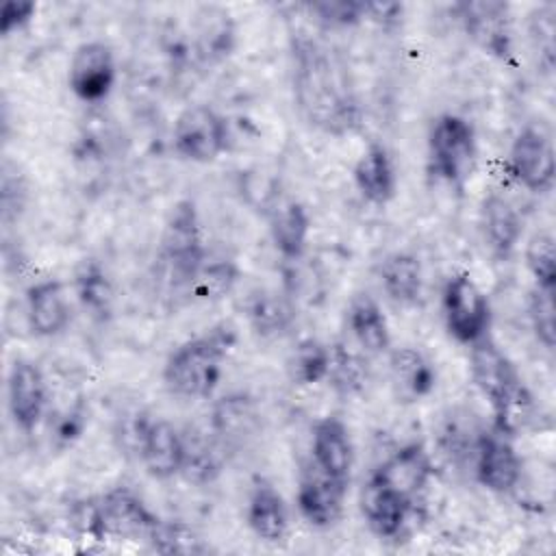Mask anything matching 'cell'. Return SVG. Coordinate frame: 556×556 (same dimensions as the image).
<instances>
[{
    "label": "cell",
    "instance_id": "8",
    "mask_svg": "<svg viewBox=\"0 0 556 556\" xmlns=\"http://www.w3.org/2000/svg\"><path fill=\"white\" fill-rule=\"evenodd\" d=\"M463 33L486 56L502 63L515 56V30L510 4L500 0H465L452 7Z\"/></svg>",
    "mask_w": 556,
    "mask_h": 556
},
{
    "label": "cell",
    "instance_id": "2",
    "mask_svg": "<svg viewBox=\"0 0 556 556\" xmlns=\"http://www.w3.org/2000/svg\"><path fill=\"white\" fill-rule=\"evenodd\" d=\"M469 376L489 402L491 428L515 439L536 415V402L513 358L486 334L469 345Z\"/></svg>",
    "mask_w": 556,
    "mask_h": 556
},
{
    "label": "cell",
    "instance_id": "36",
    "mask_svg": "<svg viewBox=\"0 0 556 556\" xmlns=\"http://www.w3.org/2000/svg\"><path fill=\"white\" fill-rule=\"evenodd\" d=\"M48 432H50V443L56 450H67L72 447L87 430L89 426V406L85 397H76L63 408L54 410L48 415Z\"/></svg>",
    "mask_w": 556,
    "mask_h": 556
},
{
    "label": "cell",
    "instance_id": "14",
    "mask_svg": "<svg viewBox=\"0 0 556 556\" xmlns=\"http://www.w3.org/2000/svg\"><path fill=\"white\" fill-rule=\"evenodd\" d=\"M515 439L489 428L480 430L471 456V471L480 486L491 493L508 495L521 480V456L513 443Z\"/></svg>",
    "mask_w": 556,
    "mask_h": 556
},
{
    "label": "cell",
    "instance_id": "4",
    "mask_svg": "<svg viewBox=\"0 0 556 556\" xmlns=\"http://www.w3.org/2000/svg\"><path fill=\"white\" fill-rule=\"evenodd\" d=\"M206 243L202 230V217L193 200H178L159 237L156 263L163 282L174 291H187L191 278L206 261Z\"/></svg>",
    "mask_w": 556,
    "mask_h": 556
},
{
    "label": "cell",
    "instance_id": "20",
    "mask_svg": "<svg viewBox=\"0 0 556 556\" xmlns=\"http://www.w3.org/2000/svg\"><path fill=\"white\" fill-rule=\"evenodd\" d=\"M26 321L33 334L52 339L67 330L72 321V302L67 289L59 278H43L33 282L24 295Z\"/></svg>",
    "mask_w": 556,
    "mask_h": 556
},
{
    "label": "cell",
    "instance_id": "17",
    "mask_svg": "<svg viewBox=\"0 0 556 556\" xmlns=\"http://www.w3.org/2000/svg\"><path fill=\"white\" fill-rule=\"evenodd\" d=\"M208 432L226 454L248 447L261 432V413L254 400L243 393L219 397L208 415Z\"/></svg>",
    "mask_w": 556,
    "mask_h": 556
},
{
    "label": "cell",
    "instance_id": "41",
    "mask_svg": "<svg viewBox=\"0 0 556 556\" xmlns=\"http://www.w3.org/2000/svg\"><path fill=\"white\" fill-rule=\"evenodd\" d=\"M37 15V4L33 0H9L0 13V33L2 37H11L22 33L33 24Z\"/></svg>",
    "mask_w": 556,
    "mask_h": 556
},
{
    "label": "cell",
    "instance_id": "32",
    "mask_svg": "<svg viewBox=\"0 0 556 556\" xmlns=\"http://www.w3.org/2000/svg\"><path fill=\"white\" fill-rule=\"evenodd\" d=\"M241 280V267L228 256H206L191 278L185 295L193 302H219L228 298Z\"/></svg>",
    "mask_w": 556,
    "mask_h": 556
},
{
    "label": "cell",
    "instance_id": "26",
    "mask_svg": "<svg viewBox=\"0 0 556 556\" xmlns=\"http://www.w3.org/2000/svg\"><path fill=\"white\" fill-rule=\"evenodd\" d=\"M345 324L352 341L367 356L391 350V328L380 302L369 293H356L345 308Z\"/></svg>",
    "mask_w": 556,
    "mask_h": 556
},
{
    "label": "cell",
    "instance_id": "31",
    "mask_svg": "<svg viewBox=\"0 0 556 556\" xmlns=\"http://www.w3.org/2000/svg\"><path fill=\"white\" fill-rule=\"evenodd\" d=\"M226 452L222 445L213 439V434L206 432H185V458L180 476L191 484H211L219 478L224 471Z\"/></svg>",
    "mask_w": 556,
    "mask_h": 556
},
{
    "label": "cell",
    "instance_id": "15",
    "mask_svg": "<svg viewBox=\"0 0 556 556\" xmlns=\"http://www.w3.org/2000/svg\"><path fill=\"white\" fill-rule=\"evenodd\" d=\"M348 486L319 471L313 463L302 467L295 493V506L302 519L317 530L332 528L343 515Z\"/></svg>",
    "mask_w": 556,
    "mask_h": 556
},
{
    "label": "cell",
    "instance_id": "11",
    "mask_svg": "<svg viewBox=\"0 0 556 556\" xmlns=\"http://www.w3.org/2000/svg\"><path fill=\"white\" fill-rule=\"evenodd\" d=\"M98 513L104 539L150 541L161 517L130 486H111L98 495Z\"/></svg>",
    "mask_w": 556,
    "mask_h": 556
},
{
    "label": "cell",
    "instance_id": "25",
    "mask_svg": "<svg viewBox=\"0 0 556 556\" xmlns=\"http://www.w3.org/2000/svg\"><path fill=\"white\" fill-rule=\"evenodd\" d=\"M245 523L265 543H280L289 532V508L282 493L265 478L256 480L245 506Z\"/></svg>",
    "mask_w": 556,
    "mask_h": 556
},
{
    "label": "cell",
    "instance_id": "24",
    "mask_svg": "<svg viewBox=\"0 0 556 556\" xmlns=\"http://www.w3.org/2000/svg\"><path fill=\"white\" fill-rule=\"evenodd\" d=\"M352 180L365 202L387 206L397 193V172L391 152L382 143H369L352 167Z\"/></svg>",
    "mask_w": 556,
    "mask_h": 556
},
{
    "label": "cell",
    "instance_id": "10",
    "mask_svg": "<svg viewBox=\"0 0 556 556\" xmlns=\"http://www.w3.org/2000/svg\"><path fill=\"white\" fill-rule=\"evenodd\" d=\"M135 452L154 480L180 476L185 458V432L163 417H146L135 424Z\"/></svg>",
    "mask_w": 556,
    "mask_h": 556
},
{
    "label": "cell",
    "instance_id": "33",
    "mask_svg": "<svg viewBox=\"0 0 556 556\" xmlns=\"http://www.w3.org/2000/svg\"><path fill=\"white\" fill-rule=\"evenodd\" d=\"M330 369V345L317 337L295 343L287 358V374L295 387H317L326 382Z\"/></svg>",
    "mask_w": 556,
    "mask_h": 556
},
{
    "label": "cell",
    "instance_id": "35",
    "mask_svg": "<svg viewBox=\"0 0 556 556\" xmlns=\"http://www.w3.org/2000/svg\"><path fill=\"white\" fill-rule=\"evenodd\" d=\"M365 7L358 0H315L300 9L324 30H345L365 22Z\"/></svg>",
    "mask_w": 556,
    "mask_h": 556
},
{
    "label": "cell",
    "instance_id": "39",
    "mask_svg": "<svg viewBox=\"0 0 556 556\" xmlns=\"http://www.w3.org/2000/svg\"><path fill=\"white\" fill-rule=\"evenodd\" d=\"M523 258L534 287L556 289V245L549 232H534L526 243Z\"/></svg>",
    "mask_w": 556,
    "mask_h": 556
},
{
    "label": "cell",
    "instance_id": "30",
    "mask_svg": "<svg viewBox=\"0 0 556 556\" xmlns=\"http://www.w3.org/2000/svg\"><path fill=\"white\" fill-rule=\"evenodd\" d=\"M371 380L367 354L361 348H350L343 341L330 345V369L326 382L341 397L361 395Z\"/></svg>",
    "mask_w": 556,
    "mask_h": 556
},
{
    "label": "cell",
    "instance_id": "38",
    "mask_svg": "<svg viewBox=\"0 0 556 556\" xmlns=\"http://www.w3.org/2000/svg\"><path fill=\"white\" fill-rule=\"evenodd\" d=\"M528 321L532 334L541 348L547 352L556 345V306H554V289L532 287L528 293Z\"/></svg>",
    "mask_w": 556,
    "mask_h": 556
},
{
    "label": "cell",
    "instance_id": "34",
    "mask_svg": "<svg viewBox=\"0 0 556 556\" xmlns=\"http://www.w3.org/2000/svg\"><path fill=\"white\" fill-rule=\"evenodd\" d=\"M202 17V26L198 28L200 54L211 61L228 56L235 48V26L230 22V15L222 9L206 7Z\"/></svg>",
    "mask_w": 556,
    "mask_h": 556
},
{
    "label": "cell",
    "instance_id": "1",
    "mask_svg": "<svg viewBox=\"0 0 556 556\" xmlns=\"http://www.w3.org/2000/svg\"><path fill=\"white\" fill-rule=\"evenodd\" d=\"M291 89L300 117L330 137L361 128L363 104L348 63L306 33L291 35Z\"/></svg>",
    "mask_w": 556,
    "mask_h": 556
},
{
    "label": "cell",
    "instance_id": "27",
    "mask_svg": "<svg viewBox=\"0 0 556 556\" xmlns=\"http://www.w3.org/2000/svg\"><path fill=\"white\" fill-rule=\"evenodd\" d=\"M378 280L384 295L402 308H413L421 302L426 278L424 265L413 252H391L378 267Z\"/></svg>",
    "mask_w": 556,
    "mask_h": 556
},
{
    "label": "cell",
    "instance_id": "5",
    "mask_svg": "<svg viewBox=\"0 0 556 556\" xmlns=\"http://www.w3.org/2000/svg\"><path fill=\"white\" fill-rule=\"evenodd\" d=\"M430 174L452 189H463L478 161V135L473 124L458 113L432 119L426 141Z\"/></svg>",
    "mask_w": 556,
    "mask_h": 556
},
{
    "label": "cell",
    "instance_id": "28",
    "mask_svg": "<svg viewBox=\"0 0 556 556\" xmlns=\"http://www.w3.org/2000/svg\"><path fill=\"white\" fill-rule=\"evenodd\" d=\"M313 219L308 208L295 200L278 202L269 213V237L285 261H300L308 248Z\"/></svg>",
    "mask_w": 556,
    "mask_h": 556
},
{
    "label": "cell",
    "instance_id": "40",
    "mask_svg": "<svg viewBox=\"0 0 556 556\" xmlns=\"http://www.w3.org/2000/svg\"><path fill=\"white\" fill-rule=\"evenodd\" d=\"M0 200H2V222L9 224L13 219H17L28 202V187L22 174H11L9 165H4V174H2V191H0Z\"/></svg>",
    "mask_w": 556,
    "mask_h": 556
},
{
    "label": "cell",
    "instance_id": "6",
    "mask_svg": "<svg viewBox=\"0 0 556 556\" xmlns=\"http://www.w3.org/2000/svg\"><path fill=\"white\" fill-rule=\"evenodd\" d=\"M441 311L447 334L454 341L473 345L489 334L491 302L471 274L458 271L447 278L441 293Z\"/></svg>",
    "mask_w": 556,
    "mask_h": 556
},
{
    "label": "cell",
    "instance_id": "12",
    "mask_svg": "<svg viewBox=\"0 0 556 556\" xmlns=\"http://www.w3.org/2000/svg\"><path fill=\"white\" fill-rule=\"evenodd\" d=\"M50 387L41 367L30 358H15L7 374V408L13 426L30 434L48 415Z\"/></svg>",
    "mask_w": 556,
    "mask_h": 556
},
{
    "label": "cell",
    "instance_id": "9",
    "mask_svg": "<svg viewBox=\"0 0 556 556\" xmlns=\"http://www.w3.org/2000/svg\"><path fill=\"white\" fill-rule=\"evenodd\" d=\"M508 176L530 193H547L554 185L556 156L552 135L541 124H526L506 154Z\"/></svg>",
    "mask_w": 556,
    "mask_h": 556
},
{
    "label": "cell",
    "instance_id": "13",
    "mask_svg": "<svg viewBox=\"0 0 556 556\" xmlns=\"http://www.w3.org/2000/svg\"><path fill=\"white\" fill-rule=\"evenodd\" d=\"M117 80V61L109 43L100 39L83 41L67 63V87L80 102H102Z\"/></svg>",
    "mask_w": 556,
    "mask_h": 556
},
{
    "label": "cell",
    "instance_id": "21",
    "mask_svg": "<svg viewBox=\"0 0 556 556\" xmlns=\"http://www.w3.org/2000/svg\"><path fill=\"white\" fill-rule=\"evenodd\" d=\"M478 226L484 241V248L497 261H508L521 243L523 219L508 198L497 191H491L482 198Z\"/></svg>",
    "mask_w": 556,
    "mask_h": 556
},
{
    "label": "cell",
    "instance_id": "3",
    "mask_svg": "<svg viewBox=\"0 0 556 556\" xmlns=\"http://www.w3.org/2000/svg\"><path fill=\"white\" fill-rule=\"evenodd\" d=\"M237 343L230 324H219L206 332L176 345L163 365V384L172 395L185 400H204L222 382L224 367Z\"/></svg>",
    "mask_w": 556,
    "mask_h": 556
},
{
    "label": "cell",
    "instance_id": "22",
    "mask_svg": "<svg viewBox=\"0 0 556 556\" xmlns=\"http://www.w3.org/2000/svg\"><path fill=\"white\" fill-rule=\"evenodd\" d=\"M434 363L413 345L389 350V382L397 402L415 404L432 395L437 389Z\"/></svg>",
    "mask_w": 556,
    "mask_h": 556
},
{
    "label": "cell",
    "instance_id": "18",
    "mask_svg": "<svg viewBox=\"0 0 556 556\" xmlns=\"http://www.w3.org/2000/svg\"><path fill=\"white\" fill-rule=\"evenodd\" d=\"M354 441L343 419L326 415L311 430V463L326 476L350 484L354 469Z\"/></svg>",
    "mask_w": 556,
    "mask_h": 556
},
{
    "label": "cell",
    "instance_id": "29",
    "mask_svg": "<svg viewBox=\"0 0 556 556\" xmlns=\"http://www.w3.org/2000/svg\"><path fill=\"white\" fill-rule=\"evenodd\" d=\"M72 291L80 308L93 321H106L115 306V287L106 269L96 258H85L78 263L72 276Z\"/></svg>",
    "mask_w": 556,
    "mask_h": 556
},
{
    "label": "cell",
    "instance_id": "23",
    "mask_svg": "<svg viewBox=\"0 0 556 556\" xmlns=\"http://www.w3.org/2000/svg\"><path fill=\"white\" fill-rule=\"evenodd\" d=\"M245 321L254 337L263 341H278L291 332L298 319V308L291 295L278 289H256L248 295Z\"/></svg>",
    "mask_w": 556,
    "mask_h": 556
},
{
    "label": "cell",
    "instance_id": "19",
    "mask_svg": "<svg viewBox=\"0 0 556 556\" xmlns=\"http://www.w3.org/2000/svg\"><path fill=\"white\" fill-rule=\"evenodd\" d=\"M361 515L371 534L378 539H395L402 534L410 515L415 513V502L387 486L384 482L369 476L361 491Z\"/></svg>",
    "mask_w": 556,
    "mask_h": 556
},
{
    "label": "cell",
    "instance_id": "7",
    "mask_svg": "<svg viewBox=\"0 0 556 556\" xmlns=\"http://www.w3.org/2000/svg\"><path fill=\"white\" fill-rule=\"evenodd\" d=\"M230 146V128L226 117L208 104L187 106L174 122L172 148L189 163L208 165L217 161Z\"/></svg>",
    "mask_w": 556,
    "mask_h": 556
},
{
    "label": "cell",
    "instance_id": "37",
    "mask_svg": "<svg viewBox=\"0 0 556 556\" xmlns=\"http://www.w3.org/2000/svg\"><path fill=\"white\" fill-rule=\"evenodd\" d=\"M148 545L159 554H202L206 552L204 539L185 521L161 519Z\"/></svg>",
    "mask_w": 556,
    "mask_h": 556
},
{
    "label": "cell",
    "instance_id": "16",
    "mask_svg": "<svg viewBox=\"0 0 556 556\" xmlns=\"http://www.w3.org/2000/svg\"><path fill=\"white\" fill-rule=\"evenodd\" d=\"M434 473L437 467L432 454L417 441L400 445L371 471L376 480L395 489L415 504L430 486Z\"/></svg>",
    "mask_w": 556,
    "mask_h": 556
}]
</instances>
